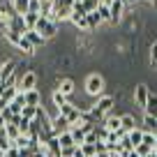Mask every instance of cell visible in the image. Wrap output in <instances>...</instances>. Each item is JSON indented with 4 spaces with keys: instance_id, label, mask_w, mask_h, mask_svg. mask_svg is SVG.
Here are the masks:
<instances>
[{
    "instance_id": "cell-41",
    "label": "cell",
    "mask_w": 157,
    "mask_h": 157,
    "mask_svg": "<svg viewBox=\"0 0 157 157\" xmlns=\"http://www.w3.org/2000/svg\"><path fill=\"white\" fill-rule=\"evenodd\" d=\"M127 157H141V155H139L136 150H132V152H127Z\"/></svg>"
},
{
    "instance_id": "cell-28",
    "label": "cell",
    "mask_w": 157,
    "mask_h": 157,
    "mask_svg": "<svg viewBox=\"0 0 157 157\" xmlns=\"http://www.w3.org/2000/svg\"><path fill=\"white\" fill-rule=\"evenodd\" d=\"M12 146L19 148V150H21V148H30V136H23V134H21L16 141H12Z\"/></svg>"
},
{
    "instance_id": "cell-47",
    "label": "cell",
    "mask_w": 157,
    "mask_h": 157,
    "mask_svg": "<svg viewBox=\"0 0 157 157\" xmlns=\"http://www.w3.org/2000/svg\"><path fill=\"white\" fill-rule=\"evenodd\" d=\"M0 157H7V155H0Z\"/></svg>"
},
{
    "instance_id": "cell-35",
    "label": "cell",
    "mask_w": 157,
    "mask_h": 157,
    "mask_svg": "<svg viewBox=\"0 0 157 157\" xmlns=\"http://www.w3.org/2000/svg\"><path fill=\"white\" fill-rule=\"evenodd\" d=\"M95 150H97V155H102V152H109V150H106V141H97V143H95Z\"/></svg>"
},
{
    "instance_id": "cell-21",
    "label": "cell",
    "mask_w": 157,
    "mask_h": 157,
    "mask_svg": "<svg viewBox=\"0 0 157 157\" xmlns=\"http://www.w3.org/2000/svg\"><path fill=\"white\" fill-rule=\"evenodd\" d=\"M127 136H129V141H132V146L136 148L139 143L143 141V129H141V127H136V129H132V132H129Z\"/></svg>"
},
{
    "instance_id": "cell-2",
    "label": "cell",
    "mask_w": 157,
    "mask_h": 157,
    "mask_svg": "<svg viewBox=\"0 0 157 157\" xmlns=\"http://www.w3.org/2000/svg\"><path fill=\"white\" fill-rule=\"evenodd\" d=\"M58 30H60V23H58L56 19H49V16H39L37 25H35V33H39L46 42H49V39H53L56 35H58Z\"/></svg>"
},
{
    "instance_id": "cell-3",
    "label": "cell",
    "mask_w": 157,
    "mask_h": 157,
    "mask_svg": "<svg viewBox=\"0 0 157 157\" xmlns=\"http://www.w3.org/2000/svg\"><path fill=\"white\" fill-rule=\"evenodd\" d=\"M37 81H39V76L33 72V69H28V72H25L23 76L19 78L16 88H19L21 93H28V90H35V88H37Z\"/></svg>"
},
{
    "instance_id": "cell-18",
    "label": "cell",
    "mask_w": 157,
    "mask_h": 157,
    "mask_svg": "<svg viewBox=\"0 0 157 157\" xmlns=\"http://www.w3.org/2000/svg\"><path fill=\"white\" fill-rule=\"evenodd\" d=\"M51 99H53V106H65V104L69 102V97H65L63 93H60V90H53V93H51Z\"/></svg>"
},
{
    "instance_id": "cell-45",
    "label": "cell",
    "mask_w": 157,
    "mask_h": 157,
    "mask_svg": "<svg viewBox=\"0 0 157 157\" xmlns=\"http://www.w3.org/2000/svg\"><path fill=\"white\" fill-rule=\"evenodd\" d=\"M53 2H69V0H53Z\"/></svg>"
},
{
    "instance_id": "cell-34",
    "label": "cell",
    "mask_w": 157,
    "mask_h": 157,
    "mask_svg": "<svg viewBox=\"0 0 157 157\" xmlns=\"http://www.w3.org/2000/svg\"><path fill=\"white\" fill-rule=\"evenodd\" d=\"M150 65H152V67L157 65V39L150 42Z\"/></svg>"
},
{
    "instance_id": "cell-13",
    "label": "cell",
    "mask_w": 157,
    "mask_h": 157,
    "mask_svg": "<svg viewBox=\"0 0 157 157\" xmlns=\"http://www.w3.org/2000/svg\"><path fill=\"white\" fill-rule=\"evenodd\" d=\"M25 104H28V106H42V93H39L37 88L28 90V93H25Z\"/></svg>"
},
{
    "instance_id": "cell-26",
    "label": "cell",
    "mask_w": 157,
    "mask_h": 157,
    "mask_svg": "<svg viewBox=\"0 0 157 157\" xmlns=\"http://www.w3.org/2000/svg\"><path fill=\"white\" fill-rule=\"evenodd\" d=\"M97 14L102 16L104 23H111V10H109V5H102V2H99L97 5Z\"/></svg>"
},
{
    "instance_id": "cell-10",
    "label": "cell",
    "mask_w": 157,
    "mask_h": 157,
    "mask_svg": "<svg viewBox=\"0 0 157 157\" xmlns=\"http://www.w3.org/2000/svg\"><path fill=\"white\" fill-rule=\"evenodd\" d=\"M23 37L28 39V42L35 46V49H42V46H46V39L42 37L39 33H35V30H25V33H23Z\"/></svg>"
},
{
    "instance_id": "cell-15",
    "label": "cell",
    "mask_w": 157,
    "mask_h": 157,
    "mask_svg": "<svg viewBox=\"0 0 157 157\" xmlns=\"http://www.w3.org/2000/svg\"><path fill=\"white\" fill-rule=\"evenodd\" d=\"M143 132H155V129H157V118H152V116H146V113H143Z\"/></svg>"
},
{
    "instance_id": "cell-24",
    "label": "cell",
    "mask_w": 157,
    "mask_h": 157,
    "mask_svg": "<svg viewBox=\"0 0 157 157\" xmlns=\"http://www.w3.org/2000/svg\"><path fill=\"white\" fill-rule=\"evenodd\" d=\"M5 132H7V136H10V141H16V139L21 136L19 125H12V123H7V125H5Z\"/></svg>"
},
{
    "instance_id": "cell-8",
    "label": "cell",
    "mask_w": 157,
    "mask_h": 157,
    "mask_svg": "<svg viewBox=\"0 0 157 157\" xmlns=\"http://www.w3.org/2000/svg\"><path fill=\"white\" fill-rule=\"evenodd\" d=\"M136 127H139V123H136V118H134L132 113H123V116H120V129H123L125 134H129Z\"/></svg>"
},
{
    "instance_id": "cell-12",
    "label": "cell",
    "mask_w": 157,
    "mask_h": 157,
    "mask_svg": "<svg viewBox=\"0 0 157 157\" xmlns=\"http://www.w3.org/2000/svg\"><path fill=\"white\" fill-rule=\"evenodd\" d=\"M143 113H146V116L157 118V93H155V90H150V97H148V102H146Z\"/></svg>"
},
{
    "instance_id": "cell-22",
    "label": "cell",
    "mask_w": 157,
    "mask_h": 157,
    "mask_svg": "<svg viewBox=\"0 0 157 157\" xmlns=\"http://www.w3.org/2000/svg\"><path fill=\"white\" fill-rule=\"evenodd\" d=\"M37 113H39V106H28V104H25L23 111H21V116H23L25 120H35V118H37Z\"/></svg>"
},
{
    "instance_id": "cell-38",
    "label": "cell",
    "mask_w": 157,
    "mask_h": 157,
    "mask_svg": "<svg viewBox=\"0 0 157 157\" xmlns=\"http://www.w3.org/2000/svg\"><path fill=\"white\" fill-rule=\"evenodd\" d=\"M125 7H132V5H139V2H148V0H123Z\"/></svg>"
},
{
    "instance_id": "cell-14",
    "label": "cell",
    "mask_w": 157,
    "mask_h": 157,
    "mask_svg": "<svg viewBox=\"0 0 157 157\" xmlns=\"http://www.w3.org/2000/svg\"><path fill=\"white\" fill-rule=\"evenodd\" d=\"M58 141H60V150H63V148H72V146H76V143H74L72 132H63V134H58Z\"/></svg>"
},
{
    "instance_id": "cell-39",
    "label": "cell",
    "mask_w": 157,
    "mask_h": 157,
    "mask_svg": "<svg viewBox=\"0 0 157 157\" xmlns=\"http://www.w3.org/2000/svg\"><path fill=\"white\" fill-rule=\"evenodd\" d=\"M72 157H86V155H83V150L76 146V150H74V155H72Z\"/></svg>"
},
{
    "instance_id": "cell-25",
    "label": "cell",
    "mask_w": 157,
    "mask_h": 157,
    "mask_svg": "<svg viewBox=\"0 0 157 157\" xmlns=\"http://www.w3.org/2000/svg\"><path fill=\"white\" fill-rule=\"evenodd\" d=\"M14 2V10H16V14H28V5H30V0H12Z\"/></svg>"
},
{
    "instance_id": "cell-37",
    "label": "cell",
    "mask_w": 157,
    "mask_h": 157,
    "mask_svg": "<svg viewBox=\"0 0 157 157\" xmlns=\"http://www.w3.org/2000/svg\"><path fill=\"white\" fill-rule=\"evenodd\" d=\"M5 155H7V157H21V150H19V148H14V146H12L10 150L5 152Z\"/></svg>"
},
{
    "instance_id": "cell-20",
    "label": "cell",
    "mask_w": 157,
    "mask_h": 157,
    "mask_svg": "<svg viewBox=\"0 0 157 157\" xmlns=\"http://www.w3.org/2000/svg\"><path fill=\"white\" fill-rule=\"evenodd\" d=\"M2 37H5L7 39V42H10V44H19V42H21V37H23V35H21V33H16V30H5V33H2Z\"/></svg>"
},
{
    "instance_id": "cell-16",
    "label": "cell",
    "mask_w": 157,
    "mask_h": 157,
    "mask_svg": "<svg viewBox=\"0 0 157 157\" xmlns=\"http://www.w3.org/2000/svg\"><path fill=\"white\" fill-rule=\"evenodd\" d=\"M16 49H19V51H23L25 56H35V51H37V49H35V46L30 44V42H28L25 37H21V42L16 44Z\"/></svg>"
},
{
    "instance_id": "cell-19",
    "label": "cell",
    "mask_w": 157,
    "mask_h": 157,
    "mask_svg": "<svg viewBox=\"0 0 157 157\" xmlns=\"http://www.w3.org/2000/svg\"><path fill=\"white\" fill-rule=\"evenodd\" d=\"M46 148H49V152H51V155L60 157V141H58V136H51L49 141H46Z\"/></svg>"
},
{
    "instance_id": "cell-9",
    "label": "cell",
    "mask_w": 157,
    "mask_h": 157,
    "mask_svg": "<svg viewBox=\"0 0 157 157\" xmlns=\"http://www.w3.org/2000/svg\"><path fill=\"white\" fill-rule=\"evenodd\" d=\"M16 65L19 63H14V60H5V63L0 65V76H2V81H10L12 76H14V72H16Z\"/></svg>"
},
{
    "instance_id": "cell-7",
    "label": "cell",
    "mask_w": 157,
    "mask_h": 157,
    "mask_svg": "<svg viewBox=\"0 0 157 157\" xmlns=\"http://www.w3.org/2000/svg\"><path fill=\"white\" fill-rule=\"evenodd\" d=\"M5 30H16V33H21V35H23L28 28H25L23 16H21V14H16V16H12V19H7V28H5ZM5 30H2V33H5Z\"/></svg>"
},
{
    "instance_id": "cell-27",
    "label": "cell",
    "mask_w": 157,
    "mask_h": 157,
    "mask_svg": "<svg viewBox=\"0 0 157 157\" xmlns=\"http://www.w3.org/2000/svg\"><path fill=\"white\" fill-rule=\"evenodd\" d=\"M30 123H33V120H25V118L21 116V120H19V132L23 134V136H30Z\"/></svg>"
},
{
    "instance_id": "cell-40",
    "label": "cell",
    "mask_w": 157,
    "mask_h": 157,
    "mask_svg": "<svg viewBox=\"0 0 157 157\" xmlns=\"http://www.w3.org/2000/svg\"><path fill=\"white\" fill-rule=\"evenodd\" d=\"M5 125H7V120L2 118V113H0V129H5Z\"/></svg>"
},
{
    "instance_id": "cell-4",
    "label": "cell",
    "mask_w": 157,
    "mask_h": 157,
    "mask_svg": "<svg viewBox=\"0 0 157 157\" xmlns=\"http://www.w3.org/2000/svg\"><path fill=\"white\" fill-rule=\"evenodd\" d=\"M148 97H150V88H148L146 83H136V86H134L132 99H134V104H136L139 109H146V102H148Z\"/></svg>"
},
{
    "instance_id": "cell-11",
    "label": "cell",
    "mask_w": 157,
    "mask_h": 157,
    "mask_svg": "<svg viewBox=\"0 0 157 157\" xmlns=\"http://www.w3.org/2000/svg\"><path fill=\"white\" fill-rule=\"evenodd\" d=\"M72 129V125H69V120L65 116H58V118H53V134L58 136V134H63V132H69Z\"/></svg>"
},
{
    "instance_id": "cell-5",
    "label": "cell",
    "mask_w": 157,
    "mask_h": 157,
    "mask_svg": "<svg viewBox=\"0 0 157 157\" xmlns=\"http://www.w3.org/2000/svg\"><path fill=\"white\" fill-rule=\"evenodd\" d=\"M56 90H60L65 97H72L74 90H76V83L69 76H56Z\"/></svg>"
},
{
    "instance_id": "cell-36",
    "label": "cell",
    "mask_w": 157,
    "mask_h": 157,
    "mask_svg": "<svg viewBox=\"0 0 157 157\" xmlns=\"http://www.w3.org/2000/svg\"><path fill=\"white\" fill-rule=\"evenodd\" d=\"M74 150H76V146H72V148H63V150H60V157H72V155H74Z\"/></svg>"
},
{
    "instance_id": "cell-33",
    "label": "cell",
    "mask_w": 157,
    "mask_h": 157,
    "mask_svg": "<svg viewBox=\"0 0 157 157\" xmlns=\"http://www.w3.org/2000/svg\"><path fill=\"white\" fill-rule=\"evenodd\" d=\"M28 12H33V14H39V12H42V0H30Z\"/></svg>"
},
{
    "instance_id": "cell-46",
    "label": "cell",
    "mask_w": 157,
    "mask_h": 157,
    "mask_svg": "<svg viewBox=\"0 0 157 157\" xmlns=\"http://www.w3.org/2000/svg\"><path fill=\"white\" fill-rule=\"evenodd\" d=\"M93 2H95V5H99V0H93Z\"/></svg>"
},
{
    "instance_id": "cell-29",
    "label": "cell",
    "mask_w": 157,
    "mask_h": 157,
    "mask_svg": "<svg viewBox=\"0 0 157 157\" xmlns=\"http://www.w3.org/2000/svg\"><path fill=\"white\" fill-rule=\"evenodd\" d=\"M81 150H83V155L86 157H93V155H97V150H95V143H81Z\"/></svg>"
},
{
    "instance_id": "cell-42",
    "label": "cell",
    "mask_w": 157,
    "mask_h": 157,
    "mask_svg": "<svg viewBox=\"0 0 157 157\" xmlns=\"http://www.w3.org/2000/svg\"><path fill=\"white\" fill-rule=\"evenodd\" d=\"M72 2H74V5H81V2H83V0H72Z\"/></svg>"
},
{
    "instance_id": "cell-44",
    "label": "cell",
    "mask_w": 157,
    "mask_h": 157,
    "mask_svg": "<svg viewBox=\"0 0 157 157\" xmlns=\"http://www.w3.org/2000/svg\"><path fill=\"white\" fill-rule=\"evenodd\" d=\"M152 152H155V155H157V136H155V150H152Z\"/></svg>"
},
{
    "instance_id": "cell-23",
    "label": "cell",
    "mask_w": 157,
    "mask_h": 157,
    "mask_svg": "<svg viewBox=\"0 0 157 157\" xmlns=\"http://www.w3.org/2000/svg\"><path fill=\"white\" fill-rule=\"evenodd\" d=\"M23 21H25V28L28 30H35V25H37V21H39V14L28 12V14H23Z\"/></svg>"
},
{
    "instance_id": "cell-48",
    "label": "cell",
    "mask_w": 157,
    "mask_h": 157,
    "mask_svg": "<svg viewBox=\"0 0 157 157\" xmlns=\"http://www.w3.org/2000/svg\"><path fill=\"white\" fill-rule=\"evenodd\" d=\"M93 157H97V155H93Z\"/></svg>"
},
{
    "instance_id": "cell-32",
    "label": "cell",
    "mask_w": 157,
    "mask_h": 157,
    "mask_svg": "<svg viewBox=\"0 0 157 157\" xmlns=\"http://www.w3.org/2000/svg\"><path fill=\"white\" fill-rule=\"evenodd\" d=\"M74 109H76V106H74V104H72V102H67V104H65V106H60V109H58V111H60V116H65V118H69V116H72V111H74Z\"/></svg>"
},
{
    "instance_id": "cell-30",
    "label": "cell",
    "mask_w": 157,
    "mask_h": 157,
    "mask_svg": "<svg viewBox=\"0 0 157 157\" xmlns=\"http://www.w3.org/2000/svg\"><path fill=\"white\" fill-rule=\"evenodd\" d=\"M134 150H136L141 157H148V155H152V148H150V146H146V143H139V146L134 148Z\"/></svg>"
},
{
    "instance_id": "cell-1",
    "label": "cell",
    "mask_w": 157,
    "mask_h": 157,
    "mask_svg": "<svg viewBox=\"0 0 157 157\" xmlns=\"http://www.w3.org/2000/svg\"><path fill=\"white\" fill-rule=\"evenodd\" d=\"M104 86H106L104 76H102V74H97V72H93V74H88L83 88H86V95H88V97L97 99V97H102V95H104Z\"/></svg>"
},
{
    "instance_id": "cell-17",
    "label": "cell",
    "mask_w": 157,
    "mask_h": 157,
    "mask_svg": "<svg viewBox=\"0 0 157 157\" xmlns=\"http://www.w3.org/2000/svg\"><path fill=\"white\" fill-rule=\"evenodd\" d=\"M12 148V141H10V136H7V132L5 129H0V155H5L7 150Z\"/></svg>"
},
{
    "instance_id": "cell-43",
    "label": "cell",
    "mask_w": 157,
    "mask_h": 157,
    "mask_svg": "<svg viewBox=\"0 0 157 157\" xmlns=\"http://www.w3.org/2000/svg\"><path fill=\"white\" fill-rule=\"evenodd\" d=\"M99 2H102V5H109V2H111V0H99Z\"/></svg>"
},
{
    "instance_id": "cell-6",
    "label": "cell",
    "mask_w": 157,
    "mask_h": 157,
    "mask_svg": "<svg viewBox=\"0 0 157 157\" xmlns=\"http://www.w3.org/2000/svg\"><path fill=\"white\" fill-rule=\"evenodd\" d=\"M109 10H111V25H118L120 21H123L127 7H125L123 0H111V2H109Z\"/></svg>"
},
{
    "instance_id": "cell-31",
    "label": "cell",
    "mask_w": 157,
    "mask_h": 157,
    "mask_svg": "<svg viewBox=\"0 0 157 157\" xmlns=\"http://www.w3.org/2000/svg\"><path fill=\"white\" fill-rule=\"evenodd\" d=\"M141 143H146V146H150L152 150H155V134L152 132H143V141Z\"/></svg>"
}]
</instances>
